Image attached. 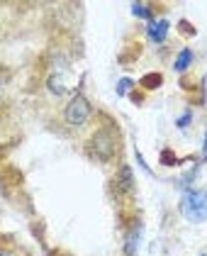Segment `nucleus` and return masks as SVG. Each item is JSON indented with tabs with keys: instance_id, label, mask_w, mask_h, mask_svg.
Here are the masks:
<instances>
[{
	"instance_id": "1",
	"label": "nucleus",
	"mask_w": 207,
	"mask_h": 256,
	"mask_svg": "<svg viewBox=\"0 0 207 256\" xmlns=\"http://www.w3.org/2000/svg\"><path fill=\"white\" fill-rule=\"evenodd\" d=\"M86 154L98 164H112L122 156V132L112 118H100L86 139Z\"/></svg>"
},
{
	"instance_id": "3",
	"label": "nucleus",
	"mask_w": 207,
	"mask_h": 256,
	"mask_svg": "<svg viewBox=\"0 0 207 256\" xmlns=\"http://www.w3.org/2000/svg\"><path fill=\"white\" fill-rule=\"evenodd\" d=\"M166 34H168V20L149 22V40H151V42L161 44V42L166 40Z\"/></svg>"
},
{
	"instance_id": "6",
	"label": "nucleus",
	"mask_w": 207,
	"mask_h": 256,
	"mask_svg": "<svg viewBox=\"0 0 207 256\" xmlns=\"http://www.w3.org/2000/svg\"><path fill=\"white\" fill-rule=\"evenodd\" d=\"M0 256H18V254H15L12 249H2V246H0Z\"/></svg>"
},
{
	"instance_id": "2",
	"label": "nucleus",
	"mask_w": 207,
	"mask_h": 256,
	"mask_svg": "<svg viewBox=\"0 0 207 256\" xmlns=\"http://www.w3.org/2000/svg\"><path fill=\"white\" fill-rule=\"evenodd\" d=\"M61 118L64 122L68 124V127H86L90 118H93V105L88 102V98H83V96H74V98L66 102V108H64V112H61Z\"/></svg>"
},
{
	"instance_id": "5",
	"label": "nucleus",
	"mask_w": 207,
	"mask_h": 256,
	"mask_svg": "<svg viewBox=\"0 0 207 256\" xmlns=\"http://www.w3.org/2000/svg\"><path fill=\"white\" fill-rule=\"evenodd\" d=\"M161 86V74H149L144 76V88H158Z\"/></svg>"
},
{
	"instance_id": "4",
	"label": "nucleus",
	"mask_w": 207,
	"mask_h": 256,
	"mask_svg": "<svg viewBox=\"0 0 207 256\" xmlns=\"http://www.w3.org/2000/svg\"><path fill=\"white\" fill-rule=\"evenodd\" d=\"M190 64H192V52H190V49H183V52L178 54V61H176V71H186Z\"/></svg>"
}]
</instances>
